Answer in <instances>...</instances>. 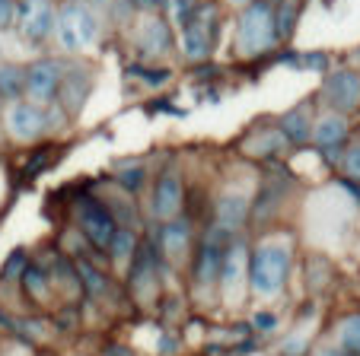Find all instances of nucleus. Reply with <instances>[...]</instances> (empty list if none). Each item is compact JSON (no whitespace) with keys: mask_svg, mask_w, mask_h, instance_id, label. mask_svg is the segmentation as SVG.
Masks as SVG:
<instances>
[{"mask_svg":"<svg viewBox=\"0 0 360 356\" xmlns=\"http://www.w3.org/2000/svg\"><path fill=\"white\" fill-rule=\"evenodd\" d=\"M293 268V245L284 239H265L249 249V296L268 303L284 293Z\"/></svg>","mask_w":360,"mask_h":356,"instance_id":"obj_1","label":"nucleus"},{"mask_svg":"<svg viewBox=\"0 0 360 356\" xmlns=\"http://www.w3.org/2000/svg\"><path fill=\"white\" fill-rule=\"evenodd\" d=\"M278 45V22H274V7L265 0H255L243 7L236 22V51L243 58H259Z\"/></svg>","mask_w":360,"mask_h":356,"instance_id":"obj_2","label":"nucleus"},{"mask_svg":"<svg viewBox=\"0 0 360 356\" xmlns=\"http://www.w3.org/2000/svg\"><path fill=\"white\" fill-rule=\"evenodd\" d=\"M217 296L226 309H239L249 296V245L243 239H230L224 249V264H220Z\"/></svg>","mask_w":360,"mask_h":356,"instance_id":"obj_3","label":"nucleus"},{"mask_svg":"<svg viewBox=\"0 0 360 356\" xmlns=\"http://www.w3.org/2000/svg\"><path fill=\"white\" fill-rule=\"evenodd\" d=\"M55 32L68 51H83L99 35V16L86 0H68L55 16Z\"/></svg>","mask_w":360,"mask_h":356,"instance_id":"obj_4","label":"nucleus"},{"mask_svg":"<svg viewBox=\"0 0 360 356\" xmlns=\"http://www.w3.org/2000/svg\"><path fill=\"white\" fill-rule=\"evenodd\" d=\"M77 226H80L83 239H86L99 255L109 251L115 232L122 229L115 223V216H112V210L105 207V204H99L96 197H80V201H77Z\"/></svg>","mask_w":360,"mask_h":356,"instance_id":"obj_5","label":"nucleus"},{"mask_svg":"<svg viewBox=\"0 0 360 356\" xmlns=\"http://www.w3.org/2000/svg\"><path fill=\"white\" fill-rule=\"evenodd\" d=\"M217 7L214 4H198L195 16L182 26V54L188 61H204L217 39Z\"/></svg>","mask_w":360,"mask_h":356,"instance_id":"obj_6","label":"nucleus"},{"mask_svg":"<svg viewBox=\"0 0 360 356\" xmlns=\"http://www.w3.org/2000/svg\"><path fill=\"white\" fill-rule=\"evenodd\" d=\"M224 235L226 232H220L217 226H214V232L204 239V245H201V251H198V258H195V293H217V280H220V264H224V249H226V242H224Z\"/></svg>","mask_w":360,"mask_h":356,"instance_id":"obj_7","label":"nucleus"},{"mask_svg":"<svg viewBox=\"0 0 360 356\" xmlns=\"http://www.w3.org/2000/svg\"><path fill=\"white\" fill-rule=\"evenodd\" d=\"M322 99L335 114H351L360 108V74L357 70H332L322 83Z\"/></svg>","mask_w":360,"mask_h":356,"instance_id":"obj_8","label":"nucleus"},{"mask_svg":"<svg viewBox=\"0 0 360 356\" xmlns=\"http://www.w3.org/2000/svg\"><path fill=\"white\" fill-rule=\"evenodd\" d=\"M64 77V64L55 61V58H41V61L29 64L26 67V95L32 105H48V102L58 95V86H61Z\"/></svg>","mask_w":360,"mask_h":356,"instance_id":"obj_9","label":"nucleus"},{"mask_svg":"<svg viewBox=\"0 0 360 356\" xmlns=\"http://www.w3.org/2000/svg\"><path fill=\"white\" fill-rule=\"evenodd\" d=\"M16 22L26 41H45L55 29V7L51 0H20L16 4Z\"/></svg>","mask_w":360,"mask_h":356,"instance_id":"obj_10","label":"nucleus"},{"mask_svg":"<svg viewBox=\"0 0 360 356\" xmlns=\"http://www.w3.org/2000/svg\"><path fill=\"white\" fill-rule=\"evenodd\" d=\"M7 128L22 143L39 140L48 128V114H45V108L32 105V102H13L7 112Z\"/></svg>","mask_w":360,"mask_h":356,"instance_id":"obj_11","label":"nucleus"},{"mask_svg":"<svg viewBox=\"0 0 360 356\" xmlns=\"http://www.w3.org/2000/svg\"><path fill=\"white\" fill-rule=\"evenodd\" d=\"M182 201H185V191H182V182H179L176 172H163L157 178V188H153V201H150V210L153 216L163 223L176 220L179 210H182Z\"/></svg>","mask_w":360,"mask_h":356,"instance_id":"obj_12","label":"nucleus"},{"mask_svg":"<svg viewBox=\"0 0 360 356\" xmlns=\"http://www.w3.org/2000/svg\"><path fill=\"white\" fill-rule=\"evenodd\" d=\"M217 229L226 235H233L236 229L245 226V220H249V197L239 195V191H230V195H224L217 201Z\"/></svg>","mask_w":360,"mask_h":356,"instance_id":"obj_13","label":"nucleus"},{"mask_svg":"<svg viewBox=\"0 0 360 356\" xmlns=\"http://www.w3.org/2000/svg\"><path fill=\"white\" fill-rule=\"evenodd\" d=\"M191 249V226L188 220H169L160 229V251H163L166 261H179L185 258V251Z\"/></svg>","mask_w":360,"mask_h":356,"instance_id":"obj_14","label":"nucleus"},{"mask_svg":"<svg viewBox=\"0 0 360 356\" xmlns=\"http://www.w3.org/2000/svg\"><path fill=\"white\" fill-rule=\"evenodd\" d=\"M89 86H93V80H89L86 70H70V74L61 77V86H58V102L68 108V114H77L83 108V99L89 95Z\"/></svg>","mask_w":360,"mask_h":356,"instance_id":"obj_15","label":"nucleus"},{"mask_svg":"<svg viewBox=\"0 0 360 356\" xmlns=\"http://www.w3.org/2000/svg\"><path fill=\"white\" fill-rule=\"evenodd\" d=\"M278 131L284 134V140H290V143L309 140V137H313V114H309V105L300 102V105H293L290 112H284L278 121Z\"/></svg>","mask_w":360,"mask_h":356,"instance_id":"obj_16","label":"nucleus"},{"mask_svg":"<svg viewBox=\"0 0 360 356\" xmlns=\"http://www.w3.org/2000/svg\"><path fill=\"white\" fill-rule=\"evenodd\" d=\"M313 140L319 143L322 150H338L341 143L347 140V118L345 114H322L319 121L313 124Z\"/></svg>","mask_w":360,"mask_h":356,"instance_id":"obj_17","label":"nucleus"},{"mask_svg":"<svg viewBox=\"0 0 360 356\" xmlns=\"http://www.w3.org/2000/svg\"><path fill=\"white\" fill-rule=\"evenodd\" d=\"M20 283H22V289H26V296L32 299V303H41V305L51 303L55 286H51V277H48V270L41 268V264H26Z\"/></svg>","mask_w":360,"mask_h":356,"instance_id":"obj_18","label":"nucleus"},{"mask_svg":"<svg viewBox=\"0 0 360 356\" xmlns=\"http://www.w3.org/2000/svg\"><path fill=\"white\" fill-rule=\"evenodd\" d=\"M141 48L147 54H166L172 48V32L166 20H147L141 29Z\"/></svg>","mask_w":360,"mask_h":356,"instance_id":"obj_19","label":"nucleus"},{"mask_svg":"<svg viewBox=\"0 0 360 356\" xmlns=\"http://www.w3.org/2000/svg\"><path fill=\"white\" fill-rule=\"evenodd\" d=\"M105 255H109V261L115 264L118 270H128L131 261H134V255H137V235H134V229H118Z\"/></svg>","mask_w":360,"mask_h":356,"instance_id":"obj_20","label":"nucleus"},{"mask_svg":"<svg viewBox=\"0 0 360 356\" xmlns=\"http://www.w3.org/2000/svg\"><path fill=\"white\" fill-rule=\"evenodd\" d=\"M335 347L345 350L347 356H360V312L345 315L335 328Z\"/></svg>","mask_w":360,"mask_h":356,"instance_id":"obj_21","label":"nucleus"},{"mask_svg":"<svg viewBox=\"0 0 360 356\" xmlns=\"http://www.w3.org/2000/svg\"><path fill=\"white\" fill-rule=\"evenodd\" d=\"M20 95H26V67L0 64V99H20Z\"/></svg>","mask_w":360,"mask_h":356,"instance_id":"obj_22","label":"nucleus"},{"mask_svg":"<svg viewBox=\"0 0 360 356\" xmlns=\"http://www.w3.org/2000/svg\"><path fill=\"white\" fill-rule=\"evenodd\" d=\"M74 268H77V277H80L83 293H89V296H96V299H102V296H105V286H109L105 274H102L96 264H89L86 258H77Z\"/></svg>","mask_w":360,"mask_h":356,"instance_id":"obj_23","label":"nucleus"},{"mask_svg":"<svg viewBox=\"0 0 360 356\" xmlns=\"http://www.w3.org/2000/svg\"><path fill=\"white\" fill-rule=\"evenodd\" d=\"M309 353V334L303 328L300 331H290V334L281 337L278 343V356H306Z\"/></svg>","mask_w":360,"mask_h":356,"instance_id":"obj_24","label":"nucleus"},{"mask_svg":"<svg viewBox=\"0 0 360 356\" xmlns=\"http://www.w3.org/2000/svg\"><path fill=\"white\" fill-rule=\"evenodd\" d=\"M118 185H122L124 191H137L143 185V178H147V169L141 166V162H134V166H128V162H124V166H118Z\"/></svg>","mask_w":360,"mask_h":356,"instance_id":"obj_25","label":"nucleus"},{"mask_svg":"<svg viewBox=\"0 0 360 356\" xmlns=\"http://www.w3.org/2000/svg\"><path fill=\"white\" fill-rule=\"evenodd\" d=\"M166 10H169L172 22H179V26H185V22L195 16L198 10V0H166Z\"/></svg>","mask_w":360,"mask_h":356,"instance_id":"obj_26","label":"nucleus"},{"mask_svg":"<svg viewBox=\"0 0 360 356\" xmlns=\"http://www.w3.org/2000/svg\"><path fill=\"white\" fill-rule=\"evenodd\" d=\"M26 264H29L26 251H13V255L7 258V264H4V270H0V277H4V280H7V283L20 280V277H22V270H26Z\"/></svg>","mask_w":360,"mask_h":356,"instance_id":"obj_27","label":"nucleus"},{"mask_svg":"<svg viewBox=\"0 0 360 356\" xmlns=\"http://www.w3.org/2000/svg\"><path fill=\"white\" fill-rule=\"evenodd\" d=\"M341 169H345V175L351 178V182H360V147L347 150V153H345V162H341Z\"/></svg>","mask_w":360,"mask_h":356,"instance_id":"obj_28","label":"nucleus"},{"mask_svg":"<svg viewBox=\"0 0 360 356\" xmlns=\"http://www.w3.org/2000/svg\"><path fill=\"white\" fill-rule=\"evenodd\" d=\"M16 22V0H0V29H10Z\"/></svg>","mask_w":360,"mask_h":356,"instance_id":"obj_29","label":"nucleus"},{"mask_svg":"<svg viewBox=\"0 0 360 356\" xmlns=\"http://www.w3.org/2000/svg\"><path fill=\"white\" fill-rule=\"evenodd\" d=\"M252 324H255V328H262V331H274V328H278V318H274L271 312H259V315L252 318Z\"/></svg>","mask_w":360,"mask_h":356,"instance_id":"obj_30","label":"nucleus"},{"mask_svg":"<svg viewBox=\"0 0 360 356\" xmlns=\"http://www.w3.org/2000/svg\"><path fill=\"white\" fill-rule=\"evenodd\" d=\"M313 356H347V353H345V350H338L335 343H326V347H316Z\"/></svg>","mask_w":360,"mask_h":356,"instance_id":"obj_31","label":"nucleus"},{"mask_svg":"<svg viewBox=\"0 0 360 356\" xmlns=\"http://www.w3.org/2000/svg\"><path fill=\"white\" fill-rule=\"evenodd\" d=\"M137 7H143V10H157V0H134Z\"/></svg>","mask_w":360,"mask_h":356,"instance_id":"obj_32","label":"nucleus"},{"mask_svg":"<svg viewBox=\"0 0 360 356\" xmlns=\"http://www.w3.org/2000/svg\"><path fill=\"white\" fill-rule=\"evenodd\" d=\"M230 4H236V7H249V4H255V0H230Z\"/></svg>","mask_w":360,"mask_h":356,"instance_id":"obj_33","label":"nucleus"},{"mask_svg":"<svg viewBox=\"0 0 360 356\" xmlns=\"http://www.w3.org/2000/svg\"><path fill=\"white\" fill-rule=\"evenodd\" d=\"M265 4H268V7H271V4H278V0H265Z\"/></svg>","mask_w":360,"mask_h":356,"instance_id":"obj_34","label":"nucleus"},{"mask_svg":"<svg viewBox=\"0 0 360 356\" xmlns=\"http://www.w3.org/2000/svg\"><path fill=\"white\" fill-rule=\"evenodd\" d=\"M0 108H4V99H0Z\"/></svg>","mask_w":360,"mask_h":356,"instance_id":"obj_35","label":"nucleus"}]
</instances>
